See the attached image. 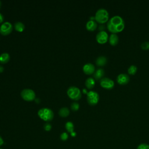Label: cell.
<instances>
[{
    "instance_id": "d6a6232c",
    "label": "cell",
    "mask_w": 149,
    "mask_h": 149,
    "mask_svg": "<svg viewBox=\"0 0 149 149\" xmlns=\"http://www.w3.org/2000/svg\"><path fill=\"white\" fill-rule=\"evenodd\" d=\"M1 1H0V8H1Z\"/></svg>"
},
{
    "instance_id": "83f0119b",
    "label": "cell",
    "mask_w": 149,
    "mask_h": 149,
    "mask_svg": "<svg viewBox=\"0 0 149 149\" xmlns=\"http://www.w3.org/2000/svg\"><path fill=\"white\" fill-rule=\"evenodd\" d=\"M3 21V16L1 13H0V23Z\"/></svg>"
},
{
    "instance_id": "7c38bea8",
    "label": "cell",
    "mask_w": 149,
    "mask_h": 149,
    "mask_svg": "<svg viewBox=\"0 0 149 149\" xmlns=\"http://www.w3.org/2000/svg\"><path fill=\"white\" fill-rule=\"evenodd\" d=\"M86 27L89 31H94L97 28V23L94 20H90L87 22Z\"/></svg>"
},
{
    "instance_id": "603a6c76",
    "label": "cell",
    "mask_w": 149,
    "mask_h": 149,
    "mask_svg": "<svg viewBox=\"0 0 149 149\" xmlns=\"http://www.w3.org/2000/svg\"><path fill=\"white\" fill-rule=\"evenodd\" d=\"M141 48L143 50H148L149 49V42L146 41L143 42L141 44Z\"/></svg>"
},
{
    "instance_id": "f1b7e54d",
    "label": "cell",
    "mask_w": 149,
    "mask_h": 149,
    "mask_svg": "<svg viewBox=\"0 0 149 149\" xmlns=\"http://www.w3.org/2000/svg\"><path fill=\"white\" fill-rule=\"evenodd\" d=\"M70 135L72 136V137H75L76 136V133L75 132H73L72 133H70Z\"/></svg>"
},
{
    "instance_id": "1f68e13d",
    "label": "cell",
    "mask_w": 149,
    "mask_h": 149,
    "mask_svg": "<svg viewBox=\"0 0 149 149\" xmlns=\"http://www.w3.org/2000/svg\"><path fill=\"white\" fill-rule=\"evenodd\" d=\"M83 92L85 93H88V92H87V91L85 89H83Z\"/></svg>"
},
{
    "instance_id": "f546056e",
    "label": "cell",
    "mask_w": 149,
    "mask_h": 149,
    "mask_svg": "<svg viewBox=\"0 0 149 149\" xmlns=\"http://www.w3.org/2000/svg\"><path fill=\"white\" fill-rule=\"evenodd\" d=\"M104 29V26H99V30H100L101 31H104L103 30Z\"/></svg>"
},
{
    "instance_id": "484cf974",
    "label": "cell",
    "mask_w": 149,
    "mask_h": 149,
    "mask_svg": "<svg viewBox=\"0 0 149 149\" xmlns=\"http://www.w3.org/2000/svg\"><path fill=\"white\" fill-rule=\"evenodd\" d=\"M51 128H52V126H51V125L49 123H48V122L45 123L44 124V130H46V131H49V130H51Z\"/></svg>"
},
{
    "instance_id": "7a4b0ae2",
    "label": "cell",
    "mask_w": 149,
    "mask_h": 149,
    "mask_svg": "<svg viewBox=\"0 0 149 149\" xmlns=\"http://www.w3.org/2000/svg\"><path fill=\"white\" fill-rule=\"evenodd\" d=\"M96 22L103 24L107 22L109 20L108 12L104 8H100L97 10L94 16Z\"/></svg>"
},
{
    "instance_id": "8992f818",
    "label": "cell",
    "mask_w": 149,
    "mask_h": 149,
    "mask_svg": "<svg viewBox=\"0 0 149 149\" xmlns=\"http://www.w3.org/2000/svg\"><path fill=\"white\" fill-rule=\"evenodd\" d=\"M99 99V94L96 91H90L87 93V100L91 105H96L98 102Z\"/></svg>"
},
{
    "instance_id": "d6986e66",
    "label": "cell",
    "mask_w": 149,
    "mask_h": 149,
    "mask_svg": "<svg viewBox=\"0 0 149 149\" xmlns=\"http://www.w3.org/2000/svg\"><path fill=\"white\" fill-rule=\"evenodd\" d=\"M14 27H15V30H17V31H19V32L23 31L24 30V28H25L24 24L21 22H17L15 23Z\"/></svg>"
},
{
    "instance_id": "e0dca14e",
    "label": "cell",
    "mask_w": 149,
    "mask_h": 149,
    "mask_svg": "<svg viewBox=\"0 0 149 149\" xmlns=\"http://www.w3.org/2000/svg\"><path fill=\"white\" fill-rule=\"evenodd\" d=\"M10 59V55L7 52H3L0 55V62L2 63H5L8 62Z\"/></svg>"
},
{
    "instance_id": "4dcf8cb0",
    "label": "cell",
    "mask_w": 149,
    "mask_h": 149,
    "mask_svg": "<svg viewBox=\"0 0 149 149\" xmlns=\"http://www.w3.org/2000/svg\"><path fill=\"white\" fill-rule=\"evenodd\" d=\"M3 71V67L0 65V72H2Z\"/></svg>"
},
{
    "instance_id": "277c9868",
    "label": "cell",
    "mask_w": 149,
    "mask_h": 149,
    "mask_svg": "<svg viewBox=\"0 0 149 149\" xmlns=\"http://www.w3.org/2000/svg\"><path fill=\"white\" fill-rule=\"evenodd\" d=\"M68 95L72 100H78L81 97L80 90L75 86H70L67 90Z\"/></svg>"
},
{
    "instance_id": "5b68a950",
    "label": "cell",
    "mask_w": 149,
    "mask_h": 149,
    "mask_svg": "<svg viewBox=\"0 0 149 149\" xmlns=\"http://www.w3.org/2000/svg\"><path fill=\"white\" fill-rule=\"evenodd\" d=\"M20 95L26 101H30L36 99V94L35 92L30 88H24L21 93Z\"/></svg>"
},
{
    "instance_id": "3957f363",
    "label": "cell",
    "mask_w": 149,
    "mask_h": 149,
    "mask_svg": "<svg viewBox=\"0 0 149 149\" xmlns=\"http://www.w3.org/2000/svg\"><path fill=\"white\" fill-rule=\"evenodd\" d=\"M38 115L41 119L46 122L52 120L54 116V112L48 108H42L39 109Z\"/></svg>"
},
{
    "instance_id": "ba28073f",
    "label": "cell",
    "mask_w": 149,
    "mask_h": 149,
    "mask_svg": "<svg viewBox=\"0 0 149 149\" xmlns=\"http://www.w3.org/2000/svg\"><path fill=\"white\" fill-rule=\"evenodd\" d=\"M12 25L9 22L3 23L0 27V33L3 36L8 35L12 31Z\"/></svg>"
},
{
    "instance_id": "d4e9b609",
    "label": "cell",
    "mask_w": 149,
    "mask_h": 149,
    "mask_svg": "<svg viewBox=\"0 0 149 149\" xmlns=\"http://www.w3.org/2000/svg\"><path fill=\"white\" fill-rule=\"evenodd\" d=\"M69 137V135L66 132H63L60 135V138L62 141H66Z\"/></svg>"
},
{
    "instance_id": "cb8c5ba5",
    "label": "cell",
    "mask_w": 149,
    "mask_h": 149,
    "mask_svg": "<svg viewBox=\"0 0 149 149\" xmlns=\"http://www.w3.org/2000/svg\"><path fill=\"white\" fill-rule=\"evenodd\" d=\"M137 149H149V145L146 143H141L137 146Z\"/></svg>"
},
{
    "instance_id": "9c48e42d",
    "label": "cell",
    "mask_w": 149,
    "mask_h": 149,
    "mask_svg": "<svg viewBox=\"0 0 149 149\" xmlns=\"http://www.w3.org/2000/svg\"><path fill=\"white\" fill-rule=\"evenodd\" d=\"M108 35L105 31H100L96 35V40L99 44H101L106 43L108 40Z\"/></svg>"
},
{
    "instance_id": "30bf717a",
    "label": "cell",
    "mask_w": 149,
    "mask_h": 149,
    "mask_svg": "<svg viewBox=\"0 0 149 149\" xmlns=\"http://www.w3.org/2000/svg\"><path fill=\"white\" fill-rule=\"evenodd\" d=\"M117 82L120 85L127 84L130 80L129 76L125 73H120L118 74L116 78Z\"/></svg>"
},
{
    "instance_id": "ac0fdd59",
    "label": "cell",
    "mask_w": 149,
    "mask_h": 149,
    "mask_svg": "<svg viewBox=\"0 0 149 149\" xmlns=\"http://www.w3.org/2000/svg\"><path fill=\"white\" fill-rule=\"evenodd\" d=\"M70 111L67 107H62L59 111V115L61 117H66L69 115Z\"/></svg>"
},
{
    "instance_id": "5bb4252c",
    "label": "cell",
    "mask_w": 149,
    "mask_h": 149,
    "mask_svg": "<svg viewBox=\"0 0 149 149\" xmlns=\"http://www.w3.org/2000/svg\"><path fill=\"white\" fill-rule=\"evenodd\" d=\"M107 63V59L104 56H100L96 59L95 63L98 66H103Z\"/></svg>"
},
{
    "instance_id": "2e32d148",
    "label": "cell",
    "mask_w": 149,
    "mask_h": 149,
    "mask_svg": "<svg viewBox=\"0 0 149 149\" xmlns=\"http://www.w3.org/2000/svg\"><path fill=\"white\" fill-rule=\"evenodd\" d=\"M86 87L88 89L93 88L95 86V80L93 77H88L86 79L85 82Z\"/></svg>"
},
{
    "instance_id": "9a60e30c",
    "label": "cell",
    "mask_w": 149,
    "mask_h": 149,
    "mask_svg": "<svg viewBox=\"0 0 149 149\" xmlns=\"http://www.w3.org/2000/svg\"><path fill=\"white\" fill-rule=\"evenodd\" d=\"M104 75V70L101 68H100L94 72L93 76L95 80H99V79H101Z\"/></svg>"
},
{
    "instance_id": "ffe728a7",
    "label": "cell",
    "mask_w": 149,
    "mask_h": 149,
    "mask_svg": "<svg viewBox=\"0 0 149 149\" xmlns=\"http://www.w3.org/2000/svg\"><path fill=\"white\" fill-rule=\"evenodd\" d=\"M65 128L66 130L70 133L74 132V125L72 122H67L65 124Z\"/></svg>"
},
{
    "instance_id": "52a82bcc",
    "label": "cell",
    "mask_w": 149,
    "mask_h": 149,
    "mask_svg": "<svg viewBox=\"0 0 149 149\" xmlns=\"http://www.w3.org/2000/svg\"><path fill=\"white\" fill-rule=\"evenodd\" d=\"M100 85L105 89L111 90L114 87L115 83L112 79L108 77H104L100 80Z\"/></svg>"
},
{
    "instance_id": "4316f807",
    "label": "cell",
    "mask_w": 149,
    "mask_h": 149,
    "mask_svg": "<svg viewBox=\"0 0 149 149\" xmlns=\"http://www.w3.org/2000/svg\"><path fill=\"white\" fill-rule=\"evenodd\" d=\"M4 143V141H3V139L2 138V137L0 136V147L2 146Z\"/></svg>"
},
{
    "instance_id": "836d02e7",
    "label": "cell",
    "mask_w": 149,
    "mask_h": 149,
    "mask_svg": "<svg viewBox=\"0 0 149 149\" xmlns=\"http://www.w3.org/2000/svg\"><path fill=\"white\" fill-rule=\"evenodd\" d=\"M0 149H3V148H0Z\"/></svg>"
},
{
    "instance_id": "8fae6325",
    "label": "cell",
    "mask_w": 149,
    "mask_h": 149,
    "mask_svg": "<svg viewBox=\"0 0 149 149\" xmlns=\"http://www.w3.org/2000/svg\"><path fill=\"white\" fill-rule=\"evenodd\" d=\"M83 72L87 74H91L95 72V66L91 63H86L83 67Z\"/></svg>"
},
{
    "instance_id": "7402d4cb",
    "label": "cell",
    "mask_w": 149,
    "mask_h": 149,
    "mask_svg": "<svg viewBox=\"0 0 149 149\" xmlns=\"http://www.w3.org/2000/svg\"><path fill=\"white\" fill-rule=\"evenodd\" d=\"M79 107H80V106H79V103H77V102H72V103L71 104V105H70L71 109H72L73 111H74L78 110L79 108Z\"/></svg>"
},
{
    "instance_id": "6da1fadb",
    "label": "cell",
    "mask_w": 149,
    "mask_h": 149,
    "mask_svg": "<svg viewBox=\"0 0 149 149\" xmlns=\"http://www.w3.org/2000/svg\"><path fill=\"white\" fill-rule=\"evenodd\" d=\"M125 22L119 16L112 17L107 23V29L112 34H116L122 31L125 28Z\"/></svg>"
},
{
    "instance_id": "4fadbf2b",
    "label": "cell",
    "mask_w": 149,
    "mask_h": 149,
    "mask_svg": "<svg viewBox=\"0 0 149 149\" xmlns=\"http://www.w3.org/2000/svg\"><path fill=\"white\" fill-rule=\"evenodd\" d=\"M109 42L112 46H115L119 42V38L116 34H111L108 38Z\"/></svg>"
},
{
    "instance_id": "44dd1931",
    "label": "cell",
    "mask_w": 149,
    "mask_h": 149,
    "mask_svg": "<svg viewBox=\"0 0 149 149\" xmlns=\"http://www.w3.org/2000/svg\"><path fill=\"white\" fill-rule=\"evenodd\" d=\"M137 70V68L136 67V66L132 65L130 66H129V68L127 69V72L128 74L130 75H134Z\"/></svg>"
}]
</instances>
